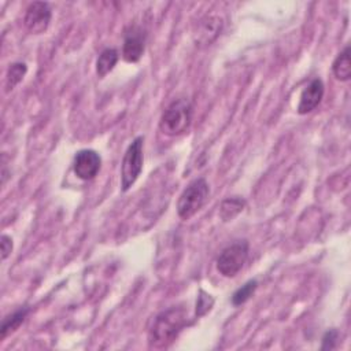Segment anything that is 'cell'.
Masks as SVG:
<instances>
[{
	"label": "cell",
	"instance_id": "8fae6325",
	"mask_svg": "<svg viewBox=\"0 0 351 351\" xmlns=\"http://www.w3.org/2000/svg\"><path fill=\"white\" fill-rule=\"evenodd\" d=\"M350 55H351V49H350V45H347L333 60L332 70H333L335 77L339 81H348L351 78V59H350Z\"/></svg>",
	"mask_w": 351,
	"mask_h": 351
},
{
	"label": "cell",
	"instance_id": "ba28073f",
	"mask_svg": "<svg viewBox=\"0 0 351 351\" xmlns=\"http://www.w3.org/2000/svg\"><path fill=\"white\" fill-rule=\"evenodd\" d=\"M100 167H101V158L93 149H81L74 156V160H73L74 174L84 181L93 180L100 171Z\"/></svg>",
	"mask_w": 351,
	"mask_h": 351
},
{
	"label": "cell",
	"instance_id": "e0dca14e",
	"mask_svg": "<svg viewBox=\"0 0 351 351\" xmlns=\"http://www.w3.org/2000/svg\"><path fill=\"white\" fill-rule=\"evenodd\" d=\"M214 304V299L211 295L206 293L203 289L199 291V296H197V302H196V315L202 317L206 313H208L211 310Z\"/></svg>",
	"mask_w": 351,
	"mask_h": 351
},
{
	"label": "cell",
	"instance_id": "ac0fdd59",
	"mask_svg": "<svg viewBox=\"0 0 351 351\" xmlns=\"http://www.w3.org/2000/svg\"><path fill=\"white\" fill-rule=\"evenodd\" d=\"M337 339H339V332L336 329H329L328 332H325L322 337L321 350H333L337 344Z\"/></svg>",
	"mask_w": 351,
	"mask_h": 351
},
{
	"label": "cell",
	"instance_id": "4fadbf2b",
	"mask_svg": "<svg viewBox=\"0 0 351 351\" xmlns=\"http://www.w3.org/2000/svg\"><path fill=\"white\" fill-rule=\"evenodd\" d=\"M27 313H29L27 307H21V308L15 310L12 314L4 317L3 322H1V328H0V339L3 340L10 333L15 332L21 326V324L25 321Z\"/></svg>",
	"mask_w": 351,
	"mask_h": 351
},
{
	"label": "cell",
	"instance_id": "7c38bea8",
	"mask_svg": "<svg viewBox=\"0 0 351 351\" xmlns=\"http://www.w3.org/2000/svg\"><path fill=\"white\" fill-rule=\"evenodd\" d=\"M118 51L115 48H106L100 52L96 60V74L99 78L106 77L117 64L118 62Z\"/></svg>",
	"mask_w": 351,
	"mask_h": 351
},
{
	"label": "cell",
	"instance_id": "7a4b0ae2",
	"mask_svg": "<svg viewBox=\"0 0 351 351\" xmlns=\"http://www.w3.org/2000/svg\"><path fill=\"white\" fill-rule=\"evenodd\" d=\"M191 122H192V104L188 99L180 97L173 100L163 110L159 121V129L163 134L174 137L186 132Z\"/></svg>",
	"mask_w": 351,
	"mask_h": 351
},
{
	"label": "cell",
	"instance_id": "9a60e30c",
	"mask_svg": "<svg viewBox=\"0 0 351 351\" xmlns=\"http://www.w3.org/2000/svg\"><path fill=\"white\" fill-rule=\"evenodd\" d=\"M27 71V66L23 62H14L10 64L8 71H7V77H5V88L7 92L12 90L25 77Z\"/></svg>",
	"mask_w": 351,
	"mask_h": 351
},
{
	"label": "cell",
	"instance_id": "5b68a950",
	"mask_svg": "<svg viewBox=\"0 0 351 351\" xmlns=\"http://www.w3.org/2000/svg\"><path fill=\"white\" fill-rule=\"evenodd\" d=\"M248 241L237 240L223 248L217 258V270L223 277H234L248 258Z\"/></svg>",
	"mask_w": 351,
	"mask_h": 351
},
{
	"label": "cell",
	"instance_id": "3957f363",
	"mask_svg": "<svg viewBox=\"0 0 351 351\" xmlns=\"http://www.w3.org/2000/svg\"><path fill=\"white\" fill-rule=\"evenodd\" d=\"M210 193L208 184L204 178H196L188 184L177 202V214L181 219L193 217L206 203Z\"/></svg>",
	"mask_w": 351,
	"mask_h": 351
},
{
	"label": "cell",
	"instance_id": "277c9868",
	"mask_svg": "<svg viewBox=\"0 0 351 351\" xmlns=\"http://www.w3.org/2000/svg\"><path fill=\"white\" fill-rule=\"evenodd\" d=\"M143 136H137L126 148L121 165V189L129 191L143 170Z\"/></svg>",
	"mask_w": 351,
	"mask_h": 351
},
{
	"label": "cell",
	"instance_id": "6da1fadb",
	"mask_svg": "<svg viewBox=\"0 0 351 351\" xmlns=\"http://www.w3.org/2000/svg\"><path fill=\"white\" fill-rule=\"evenodd\" d=\"M188 322V313L184 307H170L159 313L148 332L151 347L162 348L173 343Z\"/></svg>",
	"mask_w": 351,
	"mask_h": 351
},
{
	"label": "cell",
	"instance_id": "2e32d148",
	"mask_svg": "<svg viewBox=\"0 0 351 351\" xmlns=\"http://www.w3.org/2000/svg\"><path fill=\"white\" fill-rule=\"evenodd\" d=\"M258 287L256 280H250L247 281L244 285H241L233 295H232V303L233 306H241L243 303H245L255 292Z\"/></svg>",
	"mask_w": 351,
	"mask_h": 351
},
{
	"label": "cell",
	"instance_id": "30bf717a",
	"mask_svg": "<svg viewBox=\"0 0 351 351\" xmlns=\"http://www.w3.org/2000/svg\"><path fill=\"white\" fill-rule=\"evenodd\" d=\"M324 92H325V86L321 78L311 80L300 93L298 112L300 115H304L315 110L324 97Z\"/></svg>",
	"mask_w": 351,
	"mask_h": 351
},
{
	"label": "cell",
	"instance_id": "9c48e42d",
	"mask_svg": "<svg viewBox=\"0 0 351 351\" xmlns=\"http://www.w3.org/2000/svg\"><path fill=\"white\" fill-rule=\"evenodd\" d=\"M145 48V33L138 26H132L125 33L122 56L128 63H136L141 59Z\"/></svg>",
	"mask_w": 351,
	"mask_h": 351
},
{
	"label": "cell",
	"instance_id": "8992f818",
	"mask_svg": "<svg viewBox=\"0 0 351 351\" xmlns=\"http://www.w3.org/2000/svg\"><path fill=\"white\" fill-rule=\"evenodd\" d=\"M223 27V19L217 14L203 15L193 26L192 38L196 47L210 45L219 34Z\"/></svg>",
	"mask_w": 351,
	"mask_h": 351
},
{
	"label": "cell",
	"instance_id": "52a82bcc",
	"mask_svg": "<svg viewBox=\"0 0 351 351\" xmlns=\"http://www.w3.org/2000/svg\"><path fill=\"white\" fill-rule=\"evenodd\" d=\"M51 18L52 12L48 3L33 1L26 10L23 23L30 33L41 34L48 29Z\"/></svg>",
	"mask_w": 351,
	"mask_h": 351
},
{
	"label": "cell",
	"instance_id": "5bb4252c",
	"mask_svg": "<svg viewBox=\"0 0 351 351\" xmlns=\"http://www.w3.org/2000/svg\"><path fill=\"white\" fill-rule=\"evenodd\" d=\"M245 206V202L244 199L241 197H228L225 199L222 203H221V207H219V215L223 221H232L239 213L243 211Z\"/></svg>",
	"mask_w": 351,
	"mask_h": 351
},
{
	"label": "cell",
	"instance_id": "d6986e66",
	"mask_svg": "<svg viewBox=\"0 0 351 351\" xmlns=\"http://www.w3.org/2000/svg\"><path fill=\"white\" fill-rule=\"evenodd\" d=\"M0 244H1V259L4 261L10 256L11 251H12V239L7 234H3Z\"/></svg>",
	"mask_w": 351,
	"mask_h": 351
}]
</instances>
